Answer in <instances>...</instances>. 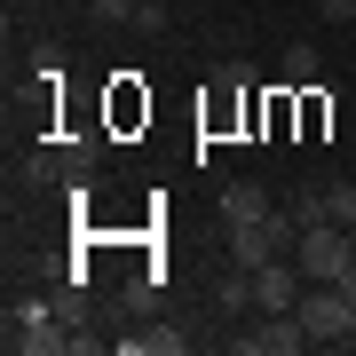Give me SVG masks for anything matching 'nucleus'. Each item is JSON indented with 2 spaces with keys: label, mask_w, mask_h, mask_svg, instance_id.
<instances>
[{
  "label": "nucleus",
  "mask_w": 356,
  "mask_h": 356,
  "mask_svg": "<svg viewBox=\"0 0 356 356\" xmlns=\"http://www.w3.org/2000/svg\"><path fill=\"white\" fill-rule=\"evenodd\" d=\"M293 261H301L309 285H341V269L356 261V238H348L341 222H317V229H301V238H293Z\"/></svg>",
  "instance_id": "nucleus-1"
},
{
  "label": "nucleus",
  "mask_w": 356,
  "mask_h": 356,
  "mask_svg": "<svg viewBox=\"0 0 356 356\" xmlns=\"http://www.w3.org/2000/svg\"><path fill=\"white\" fill-rule=\"evenodd\" d=\"M293 317L309 325V341H348V325H356V301H348L341 285H301Z\"/></svg>",
  "instance_id": "nucleus-2"
},
{
  "label": "nucleus",
  "mask_w": 356,
  "mask_h": 356,
  "mask_svg": "<svg viewBox=\"0 0 356 356\" xmlns=\"http://www.w3.org/2000/svg\"><path fill=\"white\" fill-rule=\"evenodd\" d=\"M229 348L238 356H293V348H309V325L293 309H277V317H261V332H238Z\"/></svg>",
  "instance_id": "nucleus-3"
},
{
  "label": "nucleus",
  "mask_w": 356,
  "mask_h": 356,
  "mask_svg": "<svg viewBox=\"0 0 356 356\" xmlns=\"http://www.w3.org/2000/svg\"><path fill=\"white\" fill-rule=\"evenodd\" d=\"M293 269H301V261H293ZM293 269L285 261H261L254 269V309H261V317H277V309L301 301V277H293Z\"/></svg>",
  "instance_id": "nucleus-4"
},
{
  "label": "nucleus",
  "mask_w": 356,
  "mask_h": 356,
  "mask_svg": "<svg viewBox=\"0 0 356 356\" xmlns=\"http://www.w3.org/2000/svg\"><path fill=\"white\" fill-rule=\"evenodd\" d=\"M8 348H24V356H64V348H79V332H64L56 317H32V325H8Z\"/></svg>",
  "instance_id": "nucleus-5"
},
{
  "label": "nucleus",
  "mask_w": 356,
  "mask_h": 356,
  "mask_svg": "<svg viewBox=\"0 0 356 356\" xmlns=\"http://www.w3.org/2000/svg\"><path fill=\"white\" fill-rule=\"evenodd\" d=\"M277 88L285 95H309V88H317V48H309V40H293V48L277 56Z\"/></svg>",
  "instance_id": "nucleus-6"
},
{
  "label": "nucleus",
  "mask_w": 356,
  "mask_h": 356,
  "mask_svg": "<svg viewBox=\"0 0 356 356\" xmlns=\"http://www.w3.org/2000/svg\"><path fill=\"white\" fill-rule=\"evenodd\" d=\"M261 214H277V206H269V191H254V182H229V191H222V229L261 222Z\"/></svg>",
  "instance_id": "nucleus-7"
},
{
  "label": "nucleus",
  "mask_w": 356,
  "mask_h": 356,
  "mask_svg": "<svg viewBox=\"0 0 356 356\" xmlns=\"http://www.w3.org/2000/svg\"><path fill=\"white\" fill-rule=\"evenodd\" d=\"M119 348H127V356H182L191 332H182V325H151V332H127Z\"/></svg>",
  "instance_id": "nucleus-8"
},
{
  "label": "nucleus",
  "mask_w": 356,
  "mask_h": 356,
  "mask_svg": "<svg viewBox=\"0 0 356 356\" xmlns=\"http://www.w3.org/2000/svg\"><path fill=\"white\" fill-rule=\"evenodd\" d=\"M293 229H317V222H332V206H325V191H293Z\"/></svg>",
  "instance_id": "nucleus-9"
},
{
  "label": "nucleus",
  "mask_w": 356,
  "mask_h": 356,
  "mask_svg": "<svg viewBox=\"0 0 356 356\" xmlns=\"http://www.w3.org/2000/svg\"><path fill=\"white\" fill-rule=\"evenodd\" d=\"M214 301L222 309H245V301H254V269H229V277L214 285Z\"/></svg>",
  "instance_id": "nucleus-10"
},
{
  "label": "nucleus",
  "mask_w": 356,
  "mask_h": 356,
  "mask_svg": "<svg viewBox=\"0 0 356 356\" xmlns=\"http://www.w3.org/2000/svg\"><path fill=\"white\" fill-rule=\"evenodd\" d=\"M325 206H332V222H341V229H356V182H332Z\"/></svg>",
  "instance_id": "nucleus-11"
},
{
  "label": "nucleus",
  "mask_w": 356,
  "mask_h": 356,
  "mask_svg": "<svg viewBox=\"0 0 356 356\" xmlns=\"http://www.w3.org/2000/svg\"><path fill=\"white\" fill-rule=\"evenodd\" d=\"M135 8H143V0H88L95 24H135Z\"/></svg>",
  "instance_id": "nucleus-12"
},
{
  "label": "nucleus",
  "mask_w": 356,
  "mask_h": 356,
  "mask_svg": "<svg viewBox=\"0 0 356 356\" xmlns=\"http://www.w3.org/2000/svg\"><path fill=\"white\" fill-rule=\"evenodd\" d=\"M317 16H332V24H356V0H317Z\"/></svg>",
  "instance_id": "nucleus-13"
},
{
  "label": "nucleus",
  "mask_w": 356,
  "mask_h": 356,
  "mask_svg": "<svg viewBox=\"0 0 356 356\" xmlns=\"http://www.w3.org/2000/svg\"><path fill=\"white\" fill-rule=\"evenodd\" d=\"M341 293H348V301H356V261H348V269H341Z\"/></svg>",
  "instance_id": "nucleus-14"
}]
</instances>
